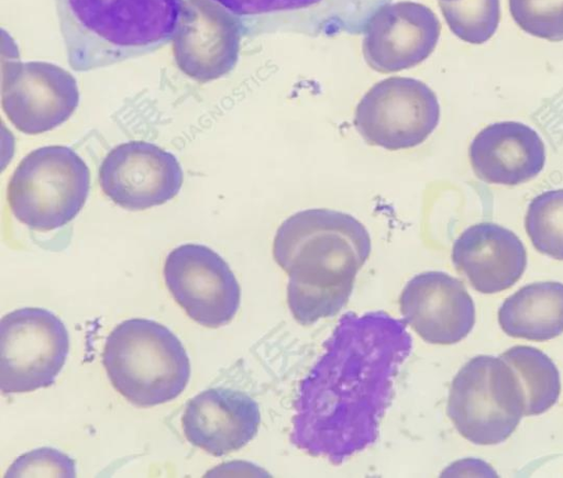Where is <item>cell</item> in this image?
Returning a JSON list of instances; mask_svg holds the SVG:
<instances>
[{
	"instance_id": "cell-1",
	"label": "cell",
	"mask_w": 563,
	"mask_h": 478,
	"mask_svg": "<svg viewBox=\"0 0 563 478\" xmlns=\"http://www.w3.org/2000/svg\"><path fill=\"white\" fill-rule=\"evenodd\" d=\"M406 325L383 311L341 318L299 389L291 433L298 448L341 464L376 441L412 347Z\"/></svg>"
},
{
	"instance_id": "cell-2",
	"label": "cell",
	"mask_w": 563,
	"mask_h": 478,
	"mask_svg": "<svg viewBox=\"0 0 563 478\" xmlns=\"http://www.w3.org/2000/svg\"><path fill=\"white\" fill-rule=\"evenodd\" d=\"M371 249L366 227L351 214L314 208L288 216L276 231L273 257L288 275L294 319L310 325L339 313Z\"/></svg>"
},
{
	"instance_id": "cell-3",
	"label": "cell",
	"mask_w": 563,
	"mask_h": 478,
	"mask_svg": "<svg viewBox=\"0 0 563 478\" xmlns=\"http://www.w3.org/2000/svg\"><path fill=\"white\" fill-rule=\"evenodd\" d=\"M183 0H55L69 66L77 71L136 58L172 41Z\"/></svg>"
},
{
	"instance_id": "cell-4",
	"label": "cell",
	"mask_w": 563,
	"mask_h": 478,
	"mask_svg": "<svg viewBox=\"0 0 563 478\" xmlns=\"http://www.w3.org/2000/svg\"><path fill=\"white\" fill-rule=\"evenodd\" d=\"M102 364L115 390L143 408L177 398L191 371L178 337L163 324L142 318L125 320L110 332Z\"/></svg>"
},
{
	"instance_id": "cell-5",
	"label": "cell",
	"mask_w": 563,
	"mask_h": 478,
	"mask_svg": "<svg viewBox=\"0 0 563 478\" xmlns=\"http://www.w3.org/2000/svg\"><path fill=\"white\" fill-rule=\"evenodd\" d=\"M90 171L70 147L49 145L30 152L13 171L7 200L14 218L31 230H57L81 211Z\"/></svg>"
},
{
	"instance_id": "cell-6",
	"label": "cell",
	"mask_w": 563,
	"mask_h": 478,
	"mask_svg": "<svg viewBox=\"0 0 563 478\" xmlns=\"http://www.w3.org/2000/svg\"><path fill=\"white\" fill-rule=\"evenodd\" d=\"M446 413L456 431L477 445L506 441L523 416L510 367L499 356L471 358L454 376Z\"/></svg>"
},
{
	"instance_id": "cell-7",
	"label": "cell",
	"mask_w": 563,
	"mask_h": 478,
	"mask_svg": "<svg viewBox=\"0 0 563 478\" xmlns=\"http://www.w3.org/2000/svg\"><path fill=\"white\" fill-rule=\"evenodd\" d=\"M68 351V331L48 310L22 308L5 314L0 324L2 392H30L51 386Z\"/></svg>"
},
{
	"instance_id": "cell-8",
	"label": "cell",
	"mask_w": 563,
	"mask_h": 478,
	"mask_svg": "<svg viewBox=\"0 0 563 478\" xmlns=\"http://www.w3.org/2000/svg\"><path fill=\"white\" fill-rule=\"evenodd\" d=\"M440 104L424 82L390 77L375 84L360 100L354 125L363 140L388 151L423 143L438 126Z\"/></svg>"
},
{
	"instance_id": "cell-9",
	"label": "cell",
	"mask_w": 563,
	"mask_h": 478,
	"mask_svg": "<svg viewBox=\"0 0 563 478\" xmlns=\"http://www.w3.org/2000/svg\"><path fill=\"white\" fill-rule=\"evenodd\" d=\"M238 20L243 36L297 33L362 34L373 14L391 0H216Z\"/></svg>"
},
{
	"instance_id": "cell-10",
	"label": "cell",
	"mask_w": 563,
	"mask_h": 478,
	"mask_svg": "<svg viewBox=\"0 0 563 478\" xmlns=\"http://www.w3.org/2000/svg\"><path fill=\"white\" fill-rule=\"evenodd\" d=\"M165 284L187 315L206 327H220L236 314L240 285L228 263L206 245L174 248L164 264Z\"/></svg>"
},
{
	"instance_id": "cell-11",
	"label": "cell",
	"mask_w": 563,
	"mask_h": 478,
	"mask_svg": "<svg viewBox=\"0 0 563 478\" xmlns=\"http://www.w3.org/2000/svg\"><path fill=\"white\" fill-rule=\"evenodd\" d=\"M2 110L22 133L36 135L65 123L79 104L75 77L48 62L2 64Z\"/></svg>"
},
{
	"instance_id": "cell-12",
	"label": "cell",
	"mask_w": 563,
	"mask_h": 478,
	"mask_svg": "<svg viewBox=\"0 0 563 478\" xmlns=\"http://www.w3.org/2000/svg\"><path fill=\"white\" fill-rule=\"evenodd\" d=\"M241 26L216 0H183L172 38L177 67L198 82L217 80L239 60Z\"/></svg>"
},
{
	"instance_id": "cell-13",
	"label": "cell",
	"mask_w": 563,
	"mask_h": 478,
	"mask_svg": "<svg viewBox=\"0 0 563 478\" xmlns=\"http://www.w3.org/2000/svg\"><path fill=\"white\" fill-rule=\"evenodd\" d=\"M184 181L177 157L156 144L129 141L112 148L99 168L103 193L126 210H145L172 200Z\"/></svg>"
},
{
	"instance_id": "cell-14",
	"label": "cell",
	"mask_w": 563,
	"mask_h": 478,
	"mask_svg": "<svg viewBox=\"0 0 563 478\" xmlns=\"http://www.w3.org/2000/svg\"><path fill=\"white\" fill-rule=\"evenodd\" d=\"M440 32V21L429 7L413 1L389 2L365 27L364 59L380 74L412 68L431 55Z\"/></svg>"
},
{
	"instance_id": "cell-15",
	"label": "cell",
	"mask_w": 563,
	"mask_h": 478,
	"mask_svg": "<svg viewBox=\"0 0 563 478\" xmlns=\"http://www.w3.org/2000/svg\"><path fill=\"white\" fill-rule=\"evenodd\" d=\"M399 307L405 323L430 344H455L475 324L472 297L461 280L444 271L413 276L401 291Z\"/></svg>"
},
{
	"instance_id": "cell-16",
	"label": "cell",
	"mask_w": 563,
	"mask_h": 478,
	"mask_svg": "<svg viewBox=\"0 0 563 478\" xmlns=\"http://www.w3.org/2000/svg\"><path fill=\"white\" fill-rule=\"evenodd\" d=\"M261 412L247 393L211 388L191 398L181 416L187 441L213 456L245 446L257 433Z\"/></svg>"
},
{
	"instance_id": "cell-17",
	"label": "cell",
	"mask_w": 563,
	"mask_h": 478,
	"mask_svg": "<svg viewBox=\"0 0 563 478\" xmlns=\"http://www.w3.org/2000/svg\"><path fill=\"white\" fill-rule=\"evenodd\" d=\"M455 269L481 293H497L512 287L527 267V252L510 230L492 222L465 229L451 254Z\"/></svg>"
},
{
	"instance_id": "cell-18",
	"label": "cell",
	"mask_w": 563,
	"mask_h": 478,
	"mask_svg": "<svg viewBox=\"0 0 563 478\" xmlns=\"http://www.w3.org/2000/svg\"><path fill=\"white\" fill-rule=\"evenodd\" d=\"M468 157L475 175L495 185L517 186L537 177L545 164L540 135L516 121L492 123L471 142Z\"/></svg>"
},
{
	"instance_id": "cell-19",
	"label": "cell",
	"mask_w": 563,
	"mask_h": 478,
	"mask_svg": "<svg viewBox=\"0 0 563 478\" xmlns=\"http://www.w3.org/2000/svg\"><path fill=\"white\" fill-rule=\"evenodd\" d=\"M501 330L511 337L548 341L563 333V282L539 281L507 297L498 310Z\"/></svg>"
},
{
	"instance_id": "cell-20",
	"label": "cell",
	"mask_w": 563,
	"mask_h": 478,
	"mask_svg": "<svg viewBox=\"0 0 563 478\" xmlns=\"http://www.w3.org/2000/svg\"><path fill=\"white\" fill-rule=\"evenodd\" d=\"M499 357L510 367L523 404V416L539 415L554 405L561 391L560 373L542 351L525 345L508 348Z\"/></svg>"
},
{
	"instance_id": "cell-21",
	"label": "cell",
	"mask_w": 563,
	"mask_h": 478,
	"mask_svg": "<svg viewBox=\"0 0 563 478\" xmlns=\"http://www.w3.org/2000/svg\"><path fill=\"white\" fill-rule=\"evenodd\" d=\"M525 226L538 252L563 260V189L534 197L528 205Z\"/></svg>"
},
{
	"instance_id": "cell-22",
	"label": "cell",
	"mask_w": 563,
	"mask_h": 478,
	"mask_svg": "<svg viewBox=\"0 0 563 478\" xmlns=\"http://www.w3.org/2000/svg\"><path fill=\"white\" fill-rule=\"evenodd\" d=\"M439 7L451 32L470 44L487 42L499 25L500 0L439 1Z\"/></svg>"
},
{
	"instance_id": "cell-23",
	"label": "cell",
	"mask_w": 563,
	"mask_h": 478,
	"mask_svg": "<svg viewBox=\"0 0 563 478\" xmlns=\"http://www.w3.org/2000/svg\"><path fill=\"white\" fill-rule=\"evenodd\" d=\"M510 14L526 33L550 42L563 41V0H508Z\"/></svg>"
},
{
	"instance_id": "cell-24",
	"label": "cell",
	"mask_w": 563,
	"mask_h": 478,
	"mask_svg": "<svg viewBox=\"0 0 563 478\" xmlns=\"http://www.w3.org/2000/svg\"><path fill=\"white\" fill-rule=\"evenodd\" d=\"M75 463L54 448H38L19 457L7 477H75Z\"/></svg>"
},
{
	"instance_id": "cell-25",
	"label": "cell",
	"mask_w": 563,
	"mask_h": 478,
	"mask_svg": "<svg viewBox=\"0 0 563 478\" xmlns=\"http://www.w3.org/2000/svg\"><path fill=\"white\" fill-rule=\"evenodd\" d=\"M439 1H456V0H439Z\"/></svg>"
}]
</instances>
